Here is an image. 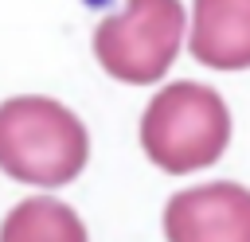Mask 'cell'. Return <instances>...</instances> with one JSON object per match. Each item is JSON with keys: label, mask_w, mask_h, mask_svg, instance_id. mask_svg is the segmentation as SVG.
I'll list each match as a JSON object with an SVG mask.
<instances>
[{"label": "cell", "mask_w": 250, "mask_h": 242, "mask_svg": "<svg viewBox=\"0 0 250 242\" xmlns=\"http://www.w3.org/2000/svg\"><path fill=\"white\" fill-rule=\"evenodd\" d=\"M168 242H250V187L203 183L184 187L164 207Z\"/></svg>", "instance_id": "4"}, {"label": "cell", "mask_w": 250, "mask_h": 242, "mask_svg": "<svg viewBox=\"0 0 250 242\" xmlns=\"http://www.w3.org/2000/svg\"><path fill=\"white\" fill-rule=\"evenodd\" d=\"M90 156L86 125L55 98L23 94L0 101V172L20 183L62 187Z\"/></svg>", "instance_id": "1"}, {"label": "cell", "mask_w": 250, "mask_h": 242, "mask_svg": "<svg viewBox=\"0 0 250 242\" xmlns=\"http://www.w3.org/2000/svg\"><path fill=\"white\" fill-rule=\"evenodd\" d=\"M0 242H90V238L82 219L66 203L35 195L8 211V219L0 222Z\"/></svg>", "instance_id": "6"}, {"label": "cell", "mask_w": 250, "mask_h": 242, "mask_svg": "<svg viewBox=\"0 0 250 242\" xmlns=\"http://www.w3.org/2000/svg\"><path fill=\"white\" fill-rule=\"evenodd\" d=\"M227 141H230L227 101L203 82L164 86L141 117L145 156L172 176H188L215 164Z\"/></svg>", "instance_id": "2"}, {"label": "cell", "mask_w": 250, "mask_h": 242, "mask_svg": "<svg viewBox=\"0 0 250 242\" xmlns=\"http://www.w3.org/2000/svg\"><path fill=\"white\" fill-rule=\"evenodd\" d=\"M188 47L211 70H246L250 66V0H195Z\"/></svg>", "instance_id": "5"}, {"label": "cell", "mask_w": 250, "mask_h": 242, "mask_svg": "<svg viewBox=\"0 0 250 242\" xmlns=\"http://www.w3.org/2000/svg\"><path fill=\"white\" fill-rule=\"evenodd\" d=\"M184 39L180 0H125L94 31V55L102 70L129 86H148L168 74Z\"/></svg>", "instance_id": "3"}]
</instances>
